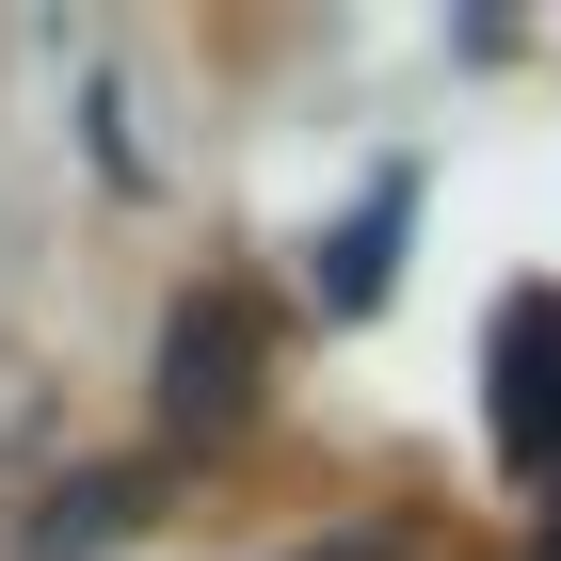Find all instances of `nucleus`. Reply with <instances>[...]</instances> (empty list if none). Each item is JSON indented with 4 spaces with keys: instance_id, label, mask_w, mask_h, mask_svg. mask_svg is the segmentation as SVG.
Segmentation results:
<instances>
[{
    "instance_id": "1",
    "label": "nucleus",
    "mask_w": 561,
    "mask_h": 561,
    "mask_svg": "<svg viewBox=\"0 0 561 561\" xmlns=\"http://www.w3.org/2000/svg\"><path fill=\"white\" fill-rule=\"evenodd\" d=\"M257 305L241 289H176V321H161V417L176 433H241L257 417Z\"/></svg>"
},
{
    "instance_id": "2",
    "label": "nucleus",
    "mask_w": 561,
    "mask_h": 561,
    "mask_svg": "<svg viewBox=\"0 0 561 561\" xmlns=\"http://www.w3.org/2000/svg\"><path fill=\"white\" fill-rule=\"evenodd\" d=\"M497 466L514 481H561V289H514L497 305Z\"/></svg>"
},
{
    "instance_id": "3",
    "label": "nucleus",
    "mask_w": 561,
    "mask_h": 561,
    "mask_svg": "<svg viewBox=\"0 0 561 561\" xmlns=\"http://www.w3.org/2000/svg\"><path fill=\"white\" fill-rule=\"evenodd\" d=\"M401 225H417V161H386L369 193H353V225L305 257V289H321V321H369V305L401 289Z\"/></svg>"
},
{
    "instance_id": "4",
    "label": "nucleus",
    "mask_w": 561,
    "mask_h": 561,
    "mask_svg": "<svg viewBox=\"0 0 561 561\" xmlns=\"http://www.w3.org/2000/svg\"><path fill=\"white\" fill-rule=\"evenodd\" d=\"M145 514H161V466H81V481H48V497H33L16 561H113Z\"/></svg>"
},
{
    "instance_id": "5",
    "label": "nucleus",
    "mask_w": 561,
    "mask_h": 561,
    "mask_svg": "<svg viewBox=\"0 0 561 561\" xmlns=\"http://www.w3.org/2000/svg\"><path fill=\"white\" fill-rule=\"evenodd\" d=\"M305 561H401V529H353V546H305Z\"/></svg>"
}]
</instances>
